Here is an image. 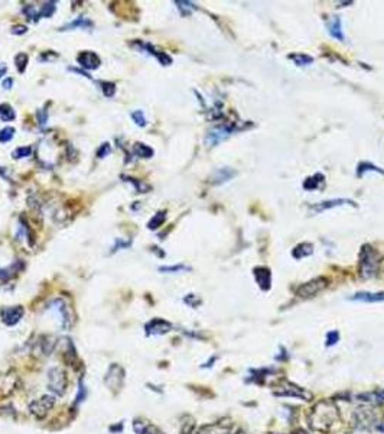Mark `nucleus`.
<instances>
[{
    "label": "nucleus",
    "instance_id": "f8f14e48",
    "mask_svg": "<svg viewBox=\"0 0 384 434\" xmlns=\"http://www.w3.org/2000/svg\"><path fill=\"white\" fill-rule=\"evenodd\" d=\"M172 323H169L165 319H153L144 326L146 336H159V334H166L168 331L172 330Z\"/></svg>",
    "mask_w": 384,
    "mask_h": 434
},
{
    "label": "nucleus",
    "instance_id": "2f4dec72",
    "mask_svg": "<svg viewBox=\"0 0 384 434\" xmlns=\"http://www.w3.org/2000/svg\"><path fill=\"white\" fill-rule=\"evenodd\" d=\"M123 178H124V181L130 182V184L135 187V190L139 191V193H147V191L150 190V187H149L147 184H144V182H141V181H138L136 178H132V177H123Z\"/></svg>",
    "mask_w": 384,
    "mask_h": 434
},
{
    "label": "nucleus",
    "instance_id": "f704fd0d",
    "mask_svg": "<svg viewBox=\"0 0 384 434\" xmlns=\"http://www.w3.org/2000/svg\"><path fill=\"white\" fill-rule=\"evenodd\" d=\"M191 268L185 266V265H174V266H161L159 271L165 272V274H176V272H183V271H189Z\"/></svg>",
    "mask_w": 384,
    "mask_h": 434
},
{
    "label": "nucleus",
    "instance_id": "bb28decb",
    "mask_svg": "<svg viewBox=\"0 0 384 434\" xmlns=\"http://www.w3.org/2000/svg\"><path fill=\"white\" fill-rule=\"evenodd\" d=\"M15 117H16V114H15V110L12 108V106H9L6 103L0 105V120L1 122H10Z\"/></svg>",
    "mask_w": 384,
    "mask_h": 434
},
{
    "label": "nucleus",
    "instance_id": "6e6552de",
    "mask_svg": "<svg viewBox=\"0 0 384 434\" xmlns=\"http://www.w3.org/2000/svg\"><path fill=\"white\" fill-rule=\"evenodd\" d=\"M48 310H52L55 314H58V317H60V323H61V327H62L64 330H68L71 326H72V319L70 317L68 307H67L65 301H62L61 298L52 300V301L48 304Z\"/></svg>",
    "mask_w": 384,
    "mask_h": 434
},
{
    "label": "nucleus",
    "instance_id": "423d86ee",
    "mask_svg": "<svg viewBox=\"0 0 384 434\" xmlns=\"http://www.w3.org/2000/svg\"><path fill=\"white\" fill-rule=\"evenodd\" d=\"M20 384L19 375L15 370H6L0 373V397L7 398L12 395Z\"/></svg>",
    "mask_w": 384,
    "mask_h": 434
},
{
    "label": "nucleus",
    "instance_id": "79ce46f5",
    "mask_svg": "<svg viewBox=\"0 0 384 434\" xmlns=\"http://www.w3.org/2000/svg\"><path fill=\"white\" fill-rule=\"evenodd\" d=\"M110 152H111V148H110V145L108 144L101 145V146L99 148V151H97V156H99V158H105V156H107Z\"/></svg>",
    "mask_w": 384,
    "mask_h": 434
},
{
    "label": "nucleus",
    "instance_id": "c85d7f7f",
    "mask_svg": "<svg viewBox=\"0 0 384 434\" xmlns=\"http://www.w3.org/2000/svg\"><path fill=\"white\" fill-rule=\"evenodd\" d=\"M234 175V173L231 171V170H228V168H221V170H218L217 173H215V177H214V182L215 184H221V182H224V181H228L231 177Z\"/></svg>",
    "mask_w": 384,
    "mask_h": 434
},
{
    "label": "nucleus",
    "instance_id": "a19ab883",
    "mask_svg": "<svg viewBox=\"0 0 384 434\" xmlns=\"http://www.w3.org/2000/svg\"><path fill=\"white\" fill-rule=\"evenodd\" d=\"M194 427H195V423H194L192 418H189V421H186V423L182 424L181 434H192L194 433Z\"/></svg>",
    "mask_w": 384,
    "mask_h": 434
},
{
    "label": "nucleus",
    "instance_id": "c756f323",
    "mask_svg": "<svg viewBox=\"0 0 384 434\" xmlns=\"http://www.w3.org/2000/svg\"><path fill=\"white\" fill-rule=\"evenodd\" d=\"M135 152H136V155L140 156V158H150V156H153V149L149 148L147 145L141 144V142H138V144L135 145Z\"/></svg>",
    "mask_w": 384,
    "mask_h": 434
},
{
    "label": "nucleus",
    "instance_id": "f3484780",
    "mask_svg": "<svg viewBox=\"0 0 384 434\" xmlns=\"http://www.w3.org/2000/svg\"><path fill=\"white\" fill-rule=\"evenodd\" d=\"M351 300L363 303H382L384 301V292H358L351 297Z\"/></svg>",
    "mask_w": 384,
    "mask_h": 434
},
{
    "label": "nucleus",
    "instance_id": "473e14b6",
    "mask_svg": "<svg viewBox=\"0 0 384 434\" xmlns=\"http://www.w3.org/2000/svg\"><path fill=\"white\" fill-rule=\"evenodd\" d=\"M31 153H32V148L31 146H20V148H16L12 155H13L15 159H20V158L31 156Z\"/></svg>",
    "mask_w": 384,
    "mask_h": 434
},
{
    "label": "nucleus",
    "instance_id": "412c9836",
    "mask_svg": "<svg viewBox=\"0 0 384 434\" xmlns=\"http://www.w3.org/2000/svg\"><path fill=\"white\" fill-rule=\"evenodd\" d=\"M367 173H377V174H380V175H384L383 170L379 168V167H376L374 164H371V162H361V164L358 165L357 175H358V177H364Z\"/></svg>",
    "mask_w": 384,
    "mask_h": 434
},
{
    "label": "nucleus",
    "instance_id": "de8ad7c7",
    "mask_svg": "<svg viewBox=\"0 0 384 434\" xmlns=\"http://www.w3.org/2000/svg\"><path fill=\"white\" fill-rule=\"evenodd\" d=\"M42 113H43L42 110L38 111V116H39V125H40V126H43V123H46V114L43 116Z\"/></svg>",
    "mask_w": 384,
    "mask_h": 434
},
{
    "label": "nucleus",
    "instance_id": "58836bf2",
    "mask_svg": "<svg viewBox=\"0 0 384 434\" xmlns=\"http://www.w3.org/2000/svg\"><path fill=\"white\" fill-rule=\"evenodd\" d=\"M23 13L26 15V18L32 22H36L39 19V12H36V9L34 6H26L23 7Z\"/></svg>",
    "mask_w": 384,
    "mask_h": 434
},
{
    "label": "nucleus",
    "instance_id": "ea45409f",
    "mask_svg": "<svg viewBox=\"0 0 384 434\" xmlns=\"http://www.w3.org/2000/svg\"><path fill=\"white\" fill-rule=\"evenodd\" d=\"M132 119L135 120V123L136 125H139V126H146V117H144V114H143V111L141 110H136V111H133L132 113Z\"/></svg>",
    "mask_w": 384,
    "mask_h": 434
},
{
    "label": "nucleus",
    "instance_id": "9b49d317",
    "mask_svg": "<svg viewBox=\"0 0 384 434\" xmlns=\"http://www.w3.org/2000/svg\"><path fill=\"white\" fill-rule=\"evenodd\" d=\"M57 346V342L54 337L51 336H42L38 342H36L35 347H34V355L38 358H48L52 355L54 349Z\"/></svg>",
    "mask_w": 384,
    "mask_h": 434
},
{
    "label": "nucleus",
    "instance_id": "0eeeda50",
    "mask_svg": "<svg viewBox=\"0 0 384 434\" xmlns=\"http://www.w3.org/2000/svg\"><path fill=\"white\" fill-rule=\"evenodd\" d=\"M326 285H328V280L323 278V277H318L312 281L301 285L296 291V295L299 298H312L316 294H319L322 289L326 288Z\"/></svg>",
    "mask_w": 384,
    "mask_h": 434
},
{
    "label": "nucleus",
    "instance_id": "7ed1b4c3",
    "mask_svg": "<svg viewBox=\"0 0 384 434\" xmlns=\"http://www.w3.org/2000/svg\"><path fill=\"white\" fill-rule=\"evenodd\" d=\"M379 253L374 251V248L365 245L361 249V255H360V274L363 275V278H370L373 277L377 269H379Z\"/></svg>",
    "mask_w": 384,
    "mask_h": 434
},
{
    "label": "nucleus",
    "instance_id": "09e8293b",
    "mask_svg": "<svg viewBox=\"0 0 384 434\" xmlns=\"http://www.w3.org/2000/svg\"><path fill=\"white\" fill-rule=\"evenodd\" d=\"M6 71H7L6 65H1V64H0V77H1V75H4V72Z\"/></svg>",
    "mask_w": 384,
    "mask_h": 434
},
{
    "label": "nucleus",
    "instance_id": "a18cd8bd",
    "mask_svg": "<svg viewBox=\"0 0 384 434\" xmlns=\"http://www.w3.org/2000/svg\"><path fill=\"white\" fill-rule=\"evenodd\" d=\"M26 31H28L26 26H20V25H19V26H15V28L12 29V34H13V35H20V34H25Z\"/></svg>",
    "mask_w": 384,
    "mask_h": 434
},
{
    "label": "nucleus",
    "instance_id": "20e7f679",
    "mask_svg": "<svg viewBox=\"0 0 384 434\" xmlns=\"http://www.w3.org/2000/svg\"><path fill=\"white\" fill-rule=\"evenodd\" d=\"M104 385L114 394L120 392L124 387L126 381V370L119 363H111L104 375Z\"/></svg>",
    "mask_w": 384,
    "mask_h": 434
},
{
    "label": "nucleus",
    "instance_id": "e433bc0d",
    "mask_svg": "<svg viewBox=\"0 0 384 434\" xmlns=\"http://www.w3.org/2000/svg\"><path fill=\"white\" fill-rule=\"evenodd\" d=\"M101 90H103V94H104L105 97H111L116 93V86H114V83L103 81L101 83Z\"/></svg>",
    "mask_w": 384,
    "mask_h": 434
},
{
    "label": "nucleus",
    "instance_id": "393cba45",
    "mask_svg": "<svg viewBox=\"0 0 384 434\" xmlns=\"http://www.w3.org/2000/svg\"><path fill=\"white\" fill-rule=\"evenodd\" d=\"M67 342V349H65V362L70 363V365H74L78 362V355H77V349L74 346V343L71 342L70 339L65 340Z\"/></svg>",
    "mask_w": 384,
    "mask_h": 434
},
{
    "label": "nucleus",
    "instance_id": "4be33fe9",
    "mask_svg": "<svg viewBox=\"0 0 384 434\" xmlns=\"http://www.w3.org/2000/svg\"><path fill=\"white\" fill-rule=\"evenodd\" d=\"M312 253H314V246H312L311 243H306V242L298 245V246L292 251L293 258H296V259H302V258L309 256V255H312Z\"/></svg>",
    "mask_w": 384,
    "mask_h": 434
},
{
    "label": "nucleus",
    "instance_id": "37998d69",
    "mask_svg": "<svg viewBox=\"0 0 384 434\" xmlns=\"http://www.w3.org/2000/svg\"><path fill=\"white\" fill-rule=\"evenodd\" d=\"M132 245V242L129 240V242H126V240H120V239H117L116 240V245L113 246V251L116 252V251H119L120 248H123V249H126V248H129Z\"/></svg>",
    "mask_w": 384,
    "mask_h": 434
},
{
    "label": "nucleus",
    "instance_id": "f03ea898",
    "mask_svg": "<svg viewBox=\"0 0 384 434\" xmlns=\"http://www.w3.org/2000/svg\"><path fill=\"white\" fill-rule=\"evenodd\" d=\"M46 381H48V390L55 397H62L67 392L68 388V375L67 370L61 366H52L46 372Z\"/></svg>",
    "mask_w": 384,
    "mask_h": 434
},
{
    "label": "nucleus",
    "instance_id": "49530a36",
    "mask_svg": "<svg viewBox=\"0 0 384 434\" xmlns=\"http://www.w3.org/2000/svg\"><path fill=\"white\" fill-rule=\"evenodd\" d=\"M12 84H13V80H12V78H6V80L3 81V88H4V90H9V88L12 87Z\"/></svg>",
    "mask_w": 384,
    "mask_h": 434
},
{
    "label": "nucleus",
    "instance_id": "7c9ffc66",
    "mask_svg": "<svg viewBox=\"0 0 384 434\" xmlns=\"http://www.w3.org/2000/svg\"><path fill=\"white\" fill-rule=\"evenodd\" d=\"M88 395V391H87V387L84 384V379L81 378L78 381V392H77V397H75V404H81L84 402V399Z\"/></svg>",
    "mask_w": 384,
    "mask_h": 434
},
{
    "label": "nucleus",
    "instance_id": "6ab92c4d",
    "mask_svg": "<svg viewBox=\"0 0 384 434\" xmlns=\"http://www.w3.org/2000/svg\"><path fill=\"white\" fill-rule=\"evenodd\" d=\"M78 28H81V29H90V28H93V22L90 19L84 18V16L82 18H77L71 23L62 26L61 31H72V29H78Z\"/></svg>",
    "mask_w": 384,
    "mask_h": 434
},
{
    "label": "nucleus",
    "instance_id": "9d476101",
    "mask_svg": "<svg viewBox=\"0 0 384 434\" xmlns=\"http://www.w3.org/2000/svg\"><path fill=\"white\" fill-rule=\"evenodd\" d=\"M23 313H25V310L22 305L4 307L0 310V317H1V322L6 326H16L23 317Z\"/></svg>",
    "mask_w": 384,
    "mask_h": 434
},
{
    "label": "nucleus",
    "instance_id": "2eb2a0df",
    "mask_svg": "<svg viewBox=\"0 0 384 434\" xmlns=\"http://www.w3.org/2000/svg\"><path fill=\"white\" fill-rule=\"evenodd\" d=\"M254 278H256L259 287L263 289V291H267V289L270 288L272 274H270V269L269 268H264V266L256 268L254 269Z\"/></svg>",
    "mask_w": 384,
    "mask_h": 434
},
{
    "label": "nucleus",
    "instance_id": "a878e982",
    "mask_svg": "<svg viewBox=\"0 0 384 434\" xmlns=\"http://www.w3.org/2000/svg\"><path fill=\"white\" fill-rule=\"evenodd\" d=\"M165 218H166V212H165V210L158 212L155 216L150 218V221L147 223V229H150V230H156L161 224H163Z\"/></svg>",
    "mask_w": 384,
    "mask_h": 434
},
{
    "label": "nucleus",
    "instance_id": "b1692460",
    "mask_svg": "<svg viewBox=\"0 0 384 434\" xmlns=\"http://www.w3.org/2000/svg\"><path fill=\"white\" fill-rule=\"evenodd\" d=\"M323 182V175L322 174H315L312 177H309L308 180H305L303 182V188L308 190V191H312V190H316L322 185Z\"/></svg>",
    "mask_w": 384,
    "mask_h": 434
},
{
    "label": "nucleus",
    "instance_id": "c03bdc74",
    "mask_svg": "<svg viewBox=\"0 0 384 434\" xmlns=\"http://www.w3.org/2000/svg\"><path fill=\"white\" fill-rule=\"evenodd\" d=\"M326 339H328V345L331 346V345H335V343L338 342L340 334H338V331H331V333H328Z\"/></svg>",
    "mask_w": 384,
    "mask_h": 434
},
{
    "label": "nucleus",
    "instance_id": "cd10ccee",
    "mask_svg": "<svg viewBox=\"0 0 384 434\" xmlns=\"http://www.w3.org/2000/svg\"><path fill=\"white\" fill-rule=\"evenodd\" d=\"M57 10V3L55 1H46L43 3L42 9L39 10V18H51Z\"/></svg>",
    "mask_w": 384,
    "mask_h": 434
},
{
    "label": "nucleus",
    "instance_id": "5701e85b",
    "mask_svg": "<svg viewBox=\"0 0 384 434\" xmlns=\"http://www.w3.org/2000/svg\"><path fill=\"white\" fill-rule=\"evenodd\" d=\"M133 429H135L136 434H159V432L153 426H150L147 423H143L140 420L133 421Z\"/></svg>",
    "mask_w": 384,
    "mask_h": 434
},
{
    "label": "nucleus",
    "instance_id": "c9c22d12",
    "mask_svg": "<svg viewBox=\"0 0 384 434\" xmlns=\"http://www.w3.org/2000/svg\"><path fill=\"white\" fill-rule=\"evenodd\" d=\"M13 135H15V129L13 128H4V129H1L0 130V142L1 144L9 142L13 138Z\"/></svg>",
    "mask_w": 384,
    "mask_h": 434
},
{
    "label": "nucleus",
    "instance_id": "4468645a",
    "mask_svg": "<svg viewBox=\"0 0 384 434\" xmlns=\"http://www.w3.org/2000/svg\"><path fill=\"white\" fill-rule=\"evenodd\" d=\"M348 204H354V201L351 200H347V198H334V200H328V201H321L318 204H314L309 210L311 213H321V212H325V210H329V209H334V207H340V206H348Z\"/></svg>",
    "mask_w": 384,
    "mask_h": 434
},
{
    "label": "nucleus",
    "instance_id": "aec40b11",
    "mask_svg": "<svg viewBox=\"0 0 384 434\" xmlns=\"http://www.w3.org/2000/svg\"><path fill=\"white\" fill-rule=\"evenodd\" d=\"M287 58L292 60L298 67H306V65H311L314 63V58L311 55H306V54H302V52L290 54Z\"/></svg>",
    "mask_w": 384,
    "mask_h": 434
},
{
    "label": "nucleus",
    "instance_id": "ddd939ff",
    "mask_svg": "<svg viewBox=\"0 0 384 434\" xmlns=\"http://www.w3.org/2000/svg\"><path fill=\"white\" fill-rule=\"evenodd\" d=\"M77 61H78V64H80L82 68H85V70H96V68H99L100 64H101L100 57H99L96 52H90V51H84V52H81V54L77 57Z\"/></svg>",
    "mask_w": 384,
    "mask_h": 434
},
{
    "label": "nucleus",
    "instance_id": "dca6fc26",
    "mask_svg": "<svg viewBox=\"0 0 384 434\" xmlns=\"http://www.w3.org/2000/svg\"><path fill=\"white\" fill-rule=\"evenodd\" d=\"M326 26H328V32L329 35L338 41H344V32H343V23H341V19L337 18V16H332L328 19L326 22Z\"/></svg>",
    "mask_w": 384,
    "mask_h": 434
},
{
    "label": "nucleus",
    "instance_id": "72a5a7b5",
    "mask_svg": "<svg viewBox=\"0 0 384 434\" xmlns=\"http://www.w3.org/2000/svg\"><path fill=\"white\" fill-rule=\"evenodd\" d=\"M15 64L19 72H23L26 70V64H28V55L26 54H18L15 58Z\"/></svg>",
    "mask_w": 384,
    "mask_h": 434
},
{
    "label": "nucleus",
    "instance_id": "1a4fd4ad",
    "mask_svg": "<svg viewBox=\"0 0 384 434\" xmlns=\"http://www.w3.org/2000/svg\"><path fill=\"white\" fill-rule=\"evenodd\" d=\"M237 130V128L230 123V125H222V126H217L214 129H211L210 133L207 135V144H210L211 146L214 145L220 144L221 141L227 139L231 133H234Z\"/></svg>",
    "mask_w": 384,
    "mask_h": 434
},
{
    "label": "nucleus",
    "instance_id": "4c0bfd02",
    "mask_svg": "<svg viewBox=\"0 0 384 434\" xmlns=\"http://www.w3.org/2000/svg\"><path fill=\"white\" fill-rule=\"evenodd\" d=\"M176 4H178V9L181 10L182 15H189L195 9V6L191 1H176Z\"/></svg>",
    "mask_w": 384,
    "mask_h": 434
},
{
    "label": "nucleus",
    "instance_id": "f257e3e1",
    "mask_svg": "<svg viewBox=\"0 0 384 434\" xmlns=\"http://www.w3.org/2000/svg\"><path fill=\"white\" fill-rule=\"evenodd\" d=\"M337 420H338L337 408L326 401L318 402L309 415L311 427L316 432H322V433L331 432L332 427L337 424Z\"/></svg>",
    "mask_w": 384,
    "mask_h": 434
},
{
    "label": "nucleus",
    "instance_id": "a211bd4d",
    "mask_svg": "<svg viewBox=\"0 0 384 434\" xmlns=\"http://www.w3.org/2000/svg\"><path fill=\"white\" fill-rule=\"evenodd\" d=\"M22 268H23V265L20 262H15L12 266H7V268H0V282H7L18 272H20Z\"/></svg>",
    "mask_w": 384,
    "mask_h": 434
},
{
    "label": "nucleus",
    "instance_id": "39448f33",
    "mask_svg": "<svg viewBox=\"0 0 384 434\" xmlns=\"http://www.w3.org/2000/svg\"><path fill=\"white\" fill-rule=\"evenodd\" d=\"M55 407V395H42L38 399H34L28 410L36 418H43L52 408Z\"/></svg>",
    "mask_w": 384,
    "mask_h": 434
},
{
    "label": "nucleus",
    "instance_id": "8fccbe9b",
    "mask_svg": "<svg viewBox=\"0 0 384 434\" xmlns=\"http://www.w3.org/2000/svg\"><path fill=\"white\" fill-rule=\"evenodd\" d=\"M0 177L6 180V170H4V168H1V167H0Z\"/></svg>",
    "mask_w": 384,
    "mask_h": 434
}]
</instances>
